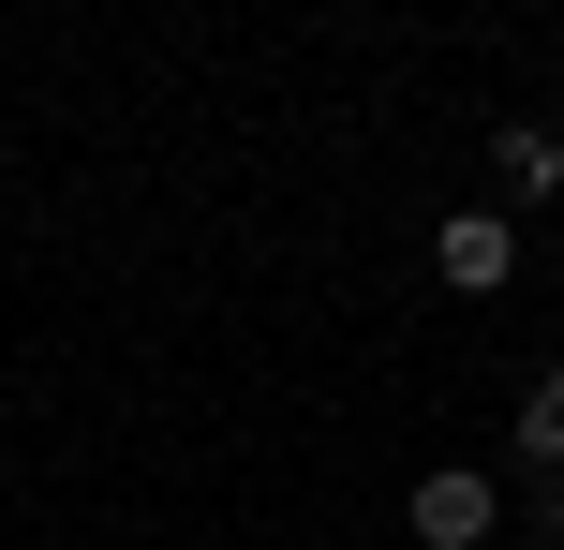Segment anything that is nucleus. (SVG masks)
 <instances>
[{"label": "nucleus", "instance_id": "nucleus-1", "mask_svg": "<svg viewBox=\"0 0 564 550\" xmlns=\"http://www.w3.org/2000/svg\"><path fill=\"white\" fill-rule=\"evenodd\" d=\"M401 521H416V550H490V521H506V492H490V476H416V492H401Z\"/></svg>", "mask_w": 564, "mask_h": 550}, {"label": "nucleus", "instance_id": "nucleus-5", "mask_svg": "<svg viewBox=\"0 0 564 550\" xmlns=\"http://www.w3.org/2000/svg\"><path fill=\"white\" fill-rule=\"evenodd\" d=\"M535 536H550V550H564V476H535Z\"/></svg>", "mask_w": 564, "mask_h": 550}, {"label": "nucleus", "instance_id": "nucleus-3", "mask_svg": "<svg viewBox=\"0 0 564 550\" xmlns=\"http://www.w3.org/2000/svg\"><path fill=\"white\" fill-rule=\"evenodd\" d=\"M490 164H506V194H564V134H535V119H506Z\"/></svg>", "mask_w": 564, "mask_h": 550}, {"label": "nucleus", "instance_id": "nucleus-4", "mask_svg": "<svg viewBox=\"0 0 564 550\" xmlns=\"http://www.w3.org/2000/svg\"><path fill=\"white\" fill-rule=\"evenodd\" d=\"M520 462H535V476H564V373H535V387H520Z\"/></svg>", "mask_w": 564, "mask_h": 550}, {"label": "nucleus", "instance_id": "nucleus-2", "mask_svg": "<svg viewBox=\"0 0 564 550\" xmlns=\"http://www.w3.org/2000/svg\"><path fill=\"white\" fill-rule=\"evenodd\" d=\"M431 254H446L460 298H506V283H520V224H506V208H446V238H431Z\"/></svg>", "mask_w": 564, "mask_h": 550}]
</instances>
